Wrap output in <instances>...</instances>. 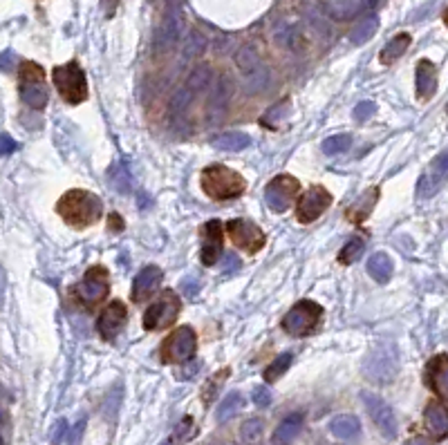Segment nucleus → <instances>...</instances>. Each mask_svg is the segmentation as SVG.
I'll use <instances>...</instances> for the list:
<instances>
[{
  "instance_id": "obj_1",
  "label": "nucleus",
  "mask_w": 448,
  "mask_h": 445,
  "mask_svg": "<svg viewBox=\"0 0 448 445\" xmlns=\"http://www.w3.org/2000/svg\"><path fill=\"white\" fill-rule=\"evenodd\" d=\"M56 213L63 217L65 224L74 226V228H85V226H92L94 221H99V217L103 213V204L94 193L76 188V190H67V193L58 199Z\"/></svg>"
},
{
  "instance_id": "obj_2",
  "label": "nucleus",
  "mask_w": 448,
  "mask_h": 445,
  "mask_svg": "<svg viewBox=\"0 0 448 445\" xmlns=\"http://www.w3.org/2000/svg\"><path fill=\"white\" fill-rule=\"evenodd\" d=\"M244 188H247L244 177L222 164L206 166L202 170V190L211 199H217V201L235 199L244 193Z\"/></svg>"
},
{
  "instance_id": "obj_3",
  "label": "nucleus",
  "mask_w": 448,
  "mask_h": 445,
  "mask_svg": "<svg viewBox=\"0 0 448 445\" xmlns=\"http://www.w3.org/2000/svg\"><path fill=\"white\" fill-rule=\"evenodd\" d=\"M397 371H399V349H397L392 340H379L365 356L363 362L365 378L385 385V383H390L397 376Z\"/></svg>"
},
{
  "instance_id": "obj_4",
  "label": "nucleus",
  "mask_w": 448,
  "mask_h": 445,
  "mask_svg": "<svg viewBox=\"0 0 448 445\" xmlns=\"http://www.w3.org/2000/svg\"><path fill=\"white\" fill-rule=\"evenodd\" d=\"M54 78V85L69 106H76V103H83L88 99V81L81 65L76 60H69L65 65H58L54 67L52 72Z\"/></svg>"
},
{
  "instance_id": "obj_5",
  "label": "nucleus",
  "mask_w": 448,
  "mask_h": 445,
  "mask_svg": "<svg viewBox=\"0 0 448 445\" xmlns=\"http://www.w3.org/2000/svg\"><path fill=\"white\" fill-rule=\"evenodd\" d=\"M323 318V307L316 305L314 300H301L296 307L290 309V313L283 318V329L290 333V336H307L316 329V325Z\"/></svg>"
},
{
  "instance_id": "obj_6",
  "label": "nucleus",
  "mask_w": 448,
  "mask_h": 445,
  "mask_svg": "<svg viewBox=\"0 0 448 445\" xmlns=\"http://www.w3.org/2000/svg\"><path fill=\"white\" fill-rule=\"evenodd\" d=\"M197 349V336L191 327H177L171 336L164 340L162 349H159V356H162L164 362H171V365H177V362H188L195 356Z\"/></svg>"
},
{
  "instance_id": "obj_7",
  "label": "nucleus",
  "mask_w": 448,
  "mask_h": 445,
  "mask_svg": "<svg viewBox=\"0 0 448 445\" xmlns=\"http://www.w3.org/2000/svg\"><path fill=\"white\" fill-rule=\"evenodd\" d=\"M108 291H110V276H108V271L103 267H90L83 280L74 287V296L81 305L92 307L97 302L106 300Z\"/></svg>"
},
{
  "instance_id": "obj_8",
  "label": "nucleus",
  "mask_w": 448,
  "mask_h": 445,
  "mask_svg": "<svg viewBox=\"0 0 448 445\" xmlns=\"http://www.w3.org/2000/svg\"><path fill=\"white\" fill-rule=\"evenodd\" d=\"M179 309H182V302L175 291H164V296L157 302H153L151 307L144 313V329L148 331H157L164 329L168 325H173L179 316Z\"/></svg>"
},
{
  "instance_id": "obj_9",
  "label": "nucleus",
  "mask_w": 448,
  "mask_h": 445,
  "mask_svg": "<svg viewBox=\"0 0 448 445\" xmlns=\"http://www.w3.org/2000/svg\"><path fill=\"white\" fill-rule=\"evenodd\" d=\"M226 230H229V237H231V242L238 246V249H242L247 253H258L263 246H265V242H267V235H265V230L254 224L251 219H231L226 224Z\"/></svg>"
},
{
  "instance_id": "obj_10",
  "label": "nucleus",
  "mask_w": 448,
  "mask_h": 445,
  "mask_svg": "<svg viewBox=\"0 0 448 445\" xmlns=\"http://www.w3.org/2000/svg\"><path fill=\"white\" fill-rule=\"evenodd\" d=\"M361 401L365 403V410L370 414V419L374 421V426L383 432L385 439H397V432H399V423H397V414L395 410L388 405V403L376 396L372 392H363Z\"/></svg>"
},
{
  "instance_id": "obj_11",
  "label": "nucleus",
  "mask_w": 448,
  "mask_h": 445,
  "mask_svg": "<svg viewBox=\"0 0 448 445\" xmlns=\"http://www.w3.org/2000/svg\"><path fill=\"white\" fill-rule=\"evenodd\" d=\"M298 193V181L292 175H278L265 188V201L274 213H285L294 195Z\"/></svg>"
},
{
  "instance_id": "obj_12",
  "label": "nucleus",
  "mask_w": 448,
  "mask_h": 445,
  "mask_svg": "<svg viewBox=\"0 0 448 445\" xmlns=\"http://www.w3.org/2000/svg\"><path fill=\"white\" fill-rule=\"evenodd\" d=\"M330 204H332V195L327 193L323 186H312L301 199H298L296 217L301 224H312V221H316L327 208H330Z\"/></svg>"
},
{
  "instance_id": "obj_13",
  "label": "nucleus",
  "mask_w": 448,
  "mask_h": 445,
  "mask_svg": "<svg viewBox=\"0 0 448 445\" xmlns=\"http://www.w3.org/2000/svg\"><path fill=\"white\" fill-rule=\"evenodd\" d=\"M179 36H182V9L171 3L166 9L164 23L157 32L155 49L157 52H168V49H173L179 43Z\"/></svg>"
},
{
  "instance_id": "obj_14",
  "label": "nucleus",
  "mask_w": 448,
  "mask_h": 445,
  "mask_svg": "<svg viewBox=\"0 0 448 445\" xmlns=\"http://www.w3.org/2000/svg\"><path fill=\"white\" fill-rule=\"evenodd\" d=\"M128 322V309L124 302H110L103 311H101V316H99V322H97V329L99 333H101V338L103 340H115L119 336V331L124 329V325Z\"/></svg>"
},
{
  "instance_id": "obj_15",
  "label": "nucleus",
  "mask_w": 448,
  "mask_h": 445,
  "mask_svg": "<svg viewBox=\"0 0 448 445\" xmlns=\"http://www.w3.org/2000/svg\"><path fill=\"white\" fill-rule=\"evenodd\" d=\"M233 96V81L229 78L226 74L217 78V83L213 87L211 96H208V106H206V112H208V124L215 126L220 124L226 108H229V101Z\"/></svg>"
},
{
  "instance_id": "obj_16",
  "label": "nucleus",
  "mask_w": 448,
  "mask_h": 445,
  "mask_svg": "<svg viewBox=\"0 0 448 445\" xmlns=\"http://www.w3.org/2000/svg\"><path fill=\"white\" fill-rule=\"evenodd\" d=\"M446 181V153H440L437 159L428 166L426 173L420 177V184H417V197L428 199L433 197L437 190L444 186Z\"/></svg>"
},
{
  "instance_id": "obj_17",
  "label": "nucleus",
  "mask_w": 448,
  "mask_h": 445,
  "mask_svg": "<svg viewBox=\"0 0 448 445\" xmlns=\"http://www.w3.org/2000/svg\"><path fill=\"white\" fill-rule=\"evenodd\" d=\"M202 253H200V258H202V265L204 267H213L217 258H220V253H222V226H220V221L217 219H211V221H206L204 228H202Z\"/></svg>"
},
{
  "instance_id": "obj_18",
  "label": "nucleus",
  "mask_w": 448,
  "mask_h": 445,
  "mask_svg": "<svg viewBox=\"0 0 448 445\" xmlns=\"http://www.w3.org/2000/svg\"><path fill=\"white\" fill-rule=\"evenodd\" d=\"M164 280V273L159 267L151 265V267H144L142 271L137 273V278L133 282V300L135 302H146L153 293L159 289Z\"/></svg>"
},
{
  "instance_id": "obj_19",
  "label": "nucleus",
  "mask_w": 448,
  "mask_h": 445,
  "mask_svg": "<svg viewBox=\"0 0 448 445\" xmlns=\"http://www.w3.org/2000/svg\"><path fill=\"white\" fill-rule=\"evenodd\" d=\"M426 383H428V387L440 396V401L448 398V358H446V353H440V356H435L431 362H428Z\"/></svg>"
},
{
  "instance_id": "obj_20",
  "label": "nucleus",
  "mask_w": 448,
  "mask_h": 445,
  "mask_svg": "<svg viewBox=\"0 0 448 445\" xmlns=\"http://www.w3.org/2000/svg\"><path fill=\"white\" fill-rule=\"evenodd\" d=\"M415 83H417V96L422 101L431 99L437 90V69L431 60H420L417 65V72H415Z\"/></svg>"
},
{
  "instance_id": "obj_21",
  "label": "nucleus",
  "mask_w": 448,
  "mask_h": 445,
  "mask_svg": "<svg viewBox=\"0 0 448 445\" xmlns=\"http://www.w3.org/2000/svg\"><path fill=\"white\" fill-rule=\"evenodd\" d=\"M18 92H21L23 103L32 110H43L47 106V87L43 81H21Z\"/></svg>"
},
{
  "instance_id": "obj_22",
  "label": "nucleus",
  "mask_w": 448,
  "mask_h": 445,
  "mask_svg": "<svg viewBox=\"0 0 448 445\" xmlns=\"http://www.w3.org/2000/svg\"><path fill=\"white\" fill-rule=\"evenodd\" d=\"M303 414H290L281 426L276 428L274 437H272V443L274 445H290L298 434L303 430Z\"/></svg>"
},
{
  "instance_id": "obj_23",
  "label": "nucleus",
  "mask_w": 448,
  "mask_h": 445,
  "mask_svg": "<svg viewBox=\"0 0 448 445\" xmlns=\"http://www.w3.org/2000/svg\"><path fill=\"white\" fill-rule=\"evenodd\" d=\"M392 271H395V265L388 253L379 251L367 260V273H370V278L379 282V285H385V282L392 278Z\"/></svg>"
},
{
  "instance_id": "obj_24",
  "label": "nucleus",
  "mask_w": 448,
  "mask_h": 445,
  "mask_svg": "<svg viewBox=\"0 0 448 445\" xmlns=\"http://www.w3.org/2000/svg\"><path fill=\"white\" fill-rule=\"evenodd\" d=\"M330 430L336 439H343V441H352L361 434V423H358L356 417L352 414H341L330 423Z\"/></svg>"
},
{
  "instance_id": "obj_25",
  "label": "nucleus",
  "mask_w": 448,
  "mask_h": 445,
  "mask_svg": "<svg viewBox=\"0 0 448 445\" xmlns=\"http://www.w3.org/2000/svg\"><path fill=\"white\" fill-rule=\"evenodd\" d=\"M108 184L122 195L131 193L133 190V175H131V170H128V166L122 164V161H117V164L108 168Z\"/></svg>"
},
{
  "instance_id": "obj_26",
  "label": "nucleus",
  "mask_w": 448,
  "mask_h": 445,
  "mask_svg": "<svg viewBox=\"0 0 448 445\" xmlns=\"http://www.w3.org/2000/svg\"><path fill=\"white\" fill-rule=\"evenodd\" d=\"M426 426L431 430L437 439H444L448 432V414L444 410V405L440 403H431L426 408Z\"/></svg>"
},
{
  "instance_id": "obj_27",
  "label": "nucleus",
  "mask_w": 448,
  "mask_h": 445,
  "mask_svg": "<svg viewBox=\"0 0 448 445\" xmlns=\"http://www.w3.org/2000/svg\"><path fill=\"white\" fill-rule=\"evenodd\" d=\"M213 146L217 150H226V153H238V150H244L247 146H251V137L247 133H240V130H235V133H224L220 137H215Z\"/></svg>"
},
{
  "instance_id": "obj_28",
  "label": "nucleus",
  "mask_w": 448,
  "mask_h": 445,
  "mask_svg": "<svg viewBox=\"0 0 448 445\" xmlns=\"http://www.w3.org/2000/svg\"><path fill=\"white\" fill-rule=\"evenodd\" d=\"M410 47V34H399V36H395L390 43H388L383 47V52H381V63L385 65H390L395 63L397 58H401L406 54V49Z\"/></svg>"
},
{
  "instance_id": "obj_29",
  "label": "nucleus",
  "mask_w": 448,
  "mask_h": 445,
  "mask_svg": "<svg viewBox=\"0 0 448 445\" xmlns=\"http://www.w3.org/2000/svg\"><path fill=\"white\" fill-rule=\"evenodd\" d=\"M290 108H292L290 99H283L281 103H276L274 108H269L267 115L260 117V124L267 126L269 130H276L287 119V115H290Z\"/></svg>"
},
{
  "instance_id": "obj_30",
  "label": "nucleus",
  "mask_w": 448,
  "mask_h": 445,
  "mask_svg": "<svg viewBox=\"0 0 448 445\" xmlns=\"http://www.w3.org/2000/svg\"><path fill=\"white\" fill-rule=\"evenodd\" d=\"M376 27H379V18H376L374 14H370V16H365L361 23H358L354 29H352V34H350V38H352V43L354 45H361V43H367L372 36H374V32H376Z\"/></svg>"
},
{
  "instance_id": "obj_31",
  "label": "nucleus",
  "mask_w": 448,
  "mask_h": 445,
  "mask_svg": "<svg viewBox=\"0 0 448 445\" xmlns=\"http://www.w3.org/2000/svg\"><path fill=\"white\" fill-rule=\"evenodd\" d=\"M361 0H332L330 5H327V12H330L332 18H338V20H345V18H352L361 12Z\"/></svg>"
},
{
  "instance_id": "obj_32",
  "label": "nucleus",
  "mask_w": 448,
  "mask_h": 445,
  "mask_svg": "<svg viewBox=\"0 0 448 445\" xmlns=\"http://www.w3.org/2000/svg\"><path fill=\"white\" fill-rule=\"evenodd\" d=\"M376 197H379V190H376V188L367 190V193L350 208V219H352V221H363L367 215H370V210H372V206H374Z\"/></svg>"
},
{
  "instance_id": "obj_33",
  "label": "nucleus",
  "mask_w": 448,
  "mask_h": 445,
  "mask_svg": "<svg viewBox=\"0 0 448 445\" xmlns=\"http://www.w3.org/2000/svg\"><path fill=\"white\" fill-rule=\"evenodd\" d=\"M211 78H213V69L211 67H208V65H197L191 72V76H188L186 87L191 90L193 94H197V92H202V90L208 87Z\"/></svg>"
},
{
  "instance_id": "obj_34",
  "label": "nucleus",
  "mask_w": 448,
  "mask_h": 445,
  "mask_svg": "<svg viewBox=\"0 0 448 445\" xmlns=\"http://www.w3.org/2000/svg\"><path fill=\"white\" fill-rule=\"evenodd\" d=\"M193 92L188 90L186 85L184 87H179L177 92L173 94V99H171V106H168V115H171L173 119H177V117H182L184 112H186V108H188V103L193 101Z\"/></svg>"
},
{
  "instance_id": "obj_35",
  "label": "nucleus",
  "mask_w": 448,
  "mask_h": 445,
  "mask_svg": "<svg viewBox=\"0 0 448 445\" xmlns=\"http://www.w3.org/2000/svg\"><path fill=\"white\" fill-rule=\"evenodd\" d=\"M240 408H242V396L238 392H231L229 396H224V401L220 403V405H217V421H220V423L229 421Z\"/></svg>"
},
{
  "instance_id": "obj_36",
  "label": "nucleus",
  "mask_w": 448,
  "mask_h": 445,
  "mask_svg": "<svg viewBox=\"0 0 448 445\" xmlns=\"http://www.w3.org/2000/svg\"><path fill=\"white\" fill-rule=\"evenodd\" d=\"M292 360H294L292 353H281V356H278L276 360H272V365H269V367L265 369V380H267V383H276L287 369H290Z\"/></svg>"
},
{
  "instance_id": "obj_37",
  "label": "nucleus",
  "mask_w": 448,
  "mask_h": 445,
  "mask_svg": "<svg viewBox=\"0 0 448 445\" xmlns=\"http://www.w3.org/2000/svg\"><path fill=\"white\" fill-rule=\"evenodd\" d=\"M350 146H352V137L350 135H334V137H327L323 141V153L327 157H334V155L345 153Z\"/></svg>"
},
{
  "instance_id": "obj_38",
  "label": "nucleus",
  "mask_w": 448,
  "mask_h": 445,
  "mask_svg": "<svg viewBox=\"0 0 448 445\" xmlns=\"http://www.w3.org/2000/svg\"><path fill=\"white\" fill-rule=\"evenodd\" d=\"M363 249H365V244H363L361 237L350 240V242H347V244L343 246L341 255H338V262H341V265H354V262H356L358 258H361Z\"/></svg>"
},
{
  "instance_id": "obj_39",
  "label": "nucleus",
  "mask_w": 448,
  "mask_h": 445,
  "mask_svg": "<svg viewBox=\"0 0 448 445\" xmlns=\"http://www.w3.org/2000/svg\"><path fill=\"white\" fill-rule=\"evenodd\" d=\"M235 63H238V67L242 69V72L251 74L254 69H258V54H256V49L251 45H244L240 52L235 54Z\"/></svg>"
},
{
  "instance_id": "obj_40",
  "label": "nucleus",
  "mask_w": 448,
  "mask_h": 445,
  "mask_svg": "<svg viewBox=\"0 0 448 445\" xmlns=\"http://www.w3.org/2000/svg\"><path fill=\"white\" fill-rule=\"evenodd\" d=\"M206 47V38L200 32H191L184 43V60H191L195 56H200Z\"/></svg>"
},
{
  "instance_id": "obj_41",
  "label": "nucleus",
  "mask_w": 448,
  "mask_h": 445,
  "mask_svg": "<svg viewBox=\"0 0 448 445\" xmlns=\"http://www.w3.org/2000/svg\"><path fill=\"white\" fill-rule=\"evenodd\" d=\"M260 434H263V421L260 419H251V421H247L242 426V439L247 443L258 441V439H260Z\"/></svg>"
},
{
  "instance_id": "obj_42",
  "label": "nucleus",
  "mask_w": 448,
  "mask_h": 445,
  "mask_svg": "<svg viewBox=\"0 0 448 445\" xmlns=\"http://www.w3.org/2000/svg\"><path fill=\"white\" fill-rule=\"evenodd\" d=\"M45 72L41 65L32 63V60H25L21 63V81H43Z\"/></svg>"
},
{
  "instance_id": "obj_43",
  "label": "nucleus",
  "mask_w": 448,
  "mask_h": 445,
  "mask_svg": "<svg viewBox=\"0 0 448 445\" xmlns=\"http://www.w3.org/2000/svg\"><path fill=\"white\" fill-rule=\"evenodd\" d=\"M376 115V106L372 101H361L356 108H354V121L356 124H365L367 119H372Z\"/></svg>"
},
{
  "instance_id": "obj_44",
  "label": "nucleus",
  "mask_w": 448,
  "mask_h": 445,
  "mask_svg": "<svg viewBox=\"0 0 448 445\" xmlns=\"http://www.w3.org/2000/svg\"><path fill=\"white\" fill-rule=\"evenodd\" d=\"M254 76L247 81V92L249 94H254V92H260V90L267 85V69H254L251 72Z\"/></svg>"
},
{
  "instance_id": "obj_45",
  "label": "nucleus",
  "mask_w": 448,
  "mask_h": 445,
  "mask_svg": "<svg viewBox=\"0 0 448 445\" xmlns=\"http://www.w3.org/2000/svg\"><path fill=\"white\" fill-rule=\"evenodd\" d=\"M251 396H254V403L258 408H267L269 403H272V392H269L267 387H256Z\"/></svg>"
},
{
  "instance_id": "obj_46",
  "label": "nucleus",
  "mask_w": 448,
  "mask_h": 445,
  "mask_svg": "<svg viewBox=\"0 0 448 445\" xmlns=\"http://www.w3.org/2000/svg\"><path fill=\"white\" fill-rule=\"evenodd\" d=\"M14 65H16V54L12 49L0 54V69H3V72H14Z\"/></svg>"
},
{
  "instance_id": "obj_47",
  "label": "nucleus",
  "mask_w": 448,
  "mask_h": 445,
  "mask_svg": "<svg viewBox=\"0 0 448 445\" xmlns=\"http://www.w3.org/2000/svg\"><path fill=\"white\" fill-rule=\"evenodd\" d=\"M179 289H182L184 296L193 298L195 293H197V289H200V282H197V278H184L182 285H179Z\"/></svg>"
},
{
  "instance_id": "obj_48",
  "label": "nucleus",
  "mask_w": 448,
  "mask_h": 445,
  "mask_svg": "<svg viewBox=\"0 0 448 445\" xmlns=\"http://www.w3.org/2000/svg\"><path fill=\"white\" fill-rule=\"evenodd\" d=\"M16 148H18V144H16L12 137L5 135V133L0 135V155H12Z\"/></svg>"
},
{
  "instance_id": "obj_49",
  "label": "nucleus",
  "mask_w": 448,
  "mask_h": 445,
  "mask_svg": "<svg viewBox=\"0 0 448 445\" xmlns=\"http://www.w3.org/2000/svg\"><path fill=\"white\" fill-rule=\"evenodd\" d=\"M222 265H224V271H226V273H233L235 269H240V260H238L235 253H226Z\"/></svg>"
},
{
  "instance_id": "obj_50",
  "label": "nucleus",
  "mask_w": 448,
  "mask_h": 445,
  "mask_svg": "<svg viewBox=\"0 0 448 445\" xmlns=\"http://www.w3.org/2000/svg\"><path fill=\"white\" fill-rule=\"evenodd\" d=\"M83 430H85V419H81L76 423V426L72 428V432H69V445H74V443H78L81 441V434H83Z\"/></svg>"
},
{
  "instance_id": "obj_51",
  "label": "nucleus",
  "mask_w": 448,
  "mask_h": 445,
  "mask_svg": "<svg viewBox=\"0 0 448 445\" xmlns=\"http://www.w3.org/2000/svg\"><path fill=\"white\" fill-rule=\"evenodd\" d=\"M65 428H67V426H65V421H63V419H58V421H56V426H54V430H52V441H56V443L61 441V439H63V434H65Z\"/></svg>"
},
{
  "instance_id": "obj_52",
  "label": "nucleus",
  "mask_w": 448,
  "mask_h": 445,
  "mask_svg": "<svg viewBox=\"0 0 448 445\" xmlns=\"http://www.w3.org/2000/svg\"><path fill=\"white\" fill-rule=\"evenodd\" d=\"M117 3H119V0H101V7H103L106 18H113V16H115V12H117Z\"/></svg>"
},
{
  "instance_id": "obj_53",
  "label": "nucleus",
  "mask_w": 448,
  "mask_h": 445,
  "mask_svg": "<svg viewBox=\"0 0 448 445\" xmlns=\"http://www.w3.org/2000/svg\"><path fill=\"white\" fill-rule=\"evenodd\" d=\"M5 305V271L0 267V309Z\"/></svg>"
},
{
  "instance_id": "obj_54",
  "label": "nucleus",
  "mask_w": 448,
  "mask_h": 445,
  "mask_svg": "<svg viewBox=\"0 0 448 445\" xmlns=\"http://www.w3.org/2000/svg\"><path fill=\"white\" fill-rule=\"evenodd\" d=\"M406 445H428V443H426L424 439H410Z\"/></svg>"
},
{
  "instance_id": "obj_55",
  "label": "nucleus",
  "mask_w": 448,
  "mask_h": 445,
  "mask_svg": "<svg viewBox=\"0 0 448 445\" xmlns=\"http://www.w3.org/2000/svg\"><path fill=\"white\" fill-rule=\"evenodd\" d=\"M164 445H171V443H164Z\"/></svg>"
},
{
  "instance_id": "obj_56",
  "label": "nucleus",
  "mask_w": 448,
  "mask_h": 445,
  "mask_svg": "<svg viewBox=\"0 0 448 445\" xmlns=\"http://www.w3.org/2000/svg\"><path fill=\"white\" fill-rule=\"evenodd\" d=\"M151 3H155V0H151Z\"/></svg>"
}]
</instances>
